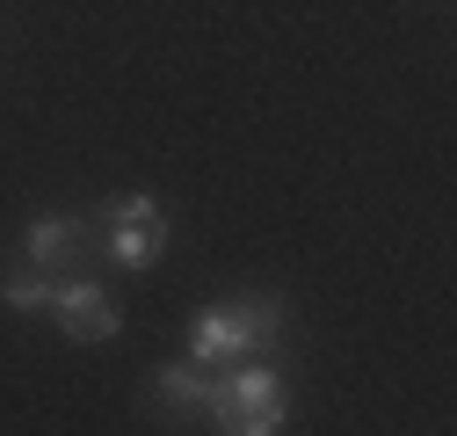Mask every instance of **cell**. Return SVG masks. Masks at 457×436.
Listing matches in <instances>:
<instances>
[{
  "label": "cell",
  "mask_w": 457,
  "mask_h": 436,
  "mask_svg": "<svg viewBox=\"0 0 457 436\" xmlns=\"http://www.w3.org/2000/svg\"><path fill=\"white\" fill-rule=\"evenodd\" d=\"M0 306H15V313H44L51 306V277L29 262V269H15L8 284H0Z\"/></svg>",
  "instance_id": "obj_6"
},
{
  "label": "cell",
  "mask_w": 457,
  "mask_h": 436,
  "mask_svg": "<svg viewBox=\"0 0 457 436\" xmlns=\"http://www.w3.org/2000/svg\"><path fill=\"white\" fill-rule=\"evenodd\" d=\"M167 247V211L153 197H124L117 211H109V262L124 269H153Z\"/></svg>",
  "instance_id": "obj_3"
},
{
  "label": "cell",
  "mask_w": 457,
  "mask_h": 436,
  "mask_svg": "<svg viewBox=\"0 0 457 436\" xmlns=\"http://www.w3.org/2000/svg\"><path fill=\"white\" fill-rule=\"evenodd\" d=\"M204 407L218 415V429H225V436H269V429H283V407H291V393H283V371H269V364H247V356H240L225 378H211Z\"/></svg>",
  "instance_id": "obj_2"
},
{
  "label": "cell",
  "mask_w": 457,
  "mask_h": 436,
  "mask_svg": "<svg viewBox=\"0 0 457 436\" xmlns=\"http://www.w3.org/2000/svg\"><path fill=\"white\" fill-rule=\"evenodd\" d=\"M160 393L189 407V400H204V393H211V378H204L196 364H175V371H160Z\"/></svg>",
  "instance_id": "obj_7"
},
{
  "label": "cell",
  "mask_w": 457,
  "mask_h": 436,
  "mask_svg": "<svg viewBox=\"0 0 457 436\" xmlns=\"http://www.w3.org/2000/svg\"><path fill=\"white\" fill-rule=\"evenodd\" d=\"M283 335V306L276 298H225L204 306L189 327V364H240V356H269Z\"/></svg>",
  "instance_id": "obj_1"
},
{
  "label": "cell",
  "mask_w": 457,
  "mask_h": 436,
  "mask_svg": "<svg viewBox=\"0 0 457 436\" xmlns=\"http://www.w3.org/2000/svg\"><path fill=\"white\" fill-rule=\"evenodd\" d=\"M73 247H80V218H37V226L22 233V255H29L37 269H59Z\"/></svg>",
  "instance_id": "obj_5"
},
{
  "label": "cell",
  "mask_w": 457,
  "mask_h": 436,
  "mask_svg": "<svg viewBox=\"0 0 457 436\" xmlns=\"http://www.w3.org/2000/svg\"><path fill=\"white\" fill-rule=\"evenodd\" d=\"M51 313L73 342H109L117 335V306H109L102 284H51Z\"/></svg>",
  "instance_id": "obj_4"
}]
</instances>
